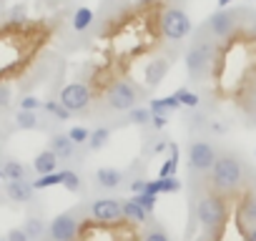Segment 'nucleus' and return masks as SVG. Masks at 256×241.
Instances as JSON below:
<instances>
[{
    "label": "nucleus",
    "mask_w": 256,
    "mask_h": 241,
    "mask_svg": "<svg viewBox=\"0 0 256 241\" xmlns=\"http://www.w3.org/2000/svg\"><path fill=\"white\" fill-rule=\"evenodd\" d=\"M226 216L228 214H226V204H224L221 196H201L198 198V204H196V221L204 228L208 241H214L221 234V228L226 224Z\"/></svg>",
    "instance_id": "nucleus-1"
},
{
    "label": "nucleus",
    "mask_w": 256,
    "mask_h": 241,
    "mask_svg": "<svg viewBox=\"0 0 256 241\" xmlns=\"http://www.w3.org/2000/svg\"><path fill=\"white\" fill-rule=\"evenodd\" d=\"M244 181V166L236 156L226 154V156H218L216 164L211 166V184L216 191H234L238 188Z\"/></svg>",
    "instance_id": "nucleus-2"
},
{
    "label": "nucleus",
    "mask_w": 256,
    "mask_h": 241,
    "mask_svg": "<svg viewBox=\"0 0 256 241\" xmlns=\"http://www.w3.org/2000/svg\"><path fill=\"white\" fill-rule=\"evenodd\" d=\"M186 68H188V76L194 80H204L208 76V70L214 68V48L206 43L194 46L186 53Z\"/></svg>",
    "instance_id": "nucleus-3"
},
{
    "label": "nucleus",
    "mask_w": 256,
    "mask_h": 241,
    "mask_svg": "<svg viewBox=\"0 0 256 241\" xmlns=\"http://www.w3.org/2000/svg\"><path fill=\"white\" fill-rule=\"evenodd\" d=\"M161 33L168 40H184L191 33V18L181 8H168L161 16Z\"/></svg>",
    "instance_id": "nucleus-4"
},
{
    "label": "nucleus",
    "mask_w": 256,
    "mask_h": 241,
    "mask_svg": "<svg viewBox=\"0 0 256 241\" xmlns=\"http://www.w3.org/2000/svg\"><path fill=\"white\" fill-rule=\"evenodd\" d=\"M78 231H80V221H78V216L73 211L56 216L48 224V228H46L48 241H76L78 238Z\"/></svg>",
    "instance_id": "nucleus-5"
},
{
    "label": "nucleus",
    "mask_w": 256,
    "mask_h": 241,
    "mask_svg": "<svg viewBox=\"0 0 256 241\" xmlns=\"http://www.w3.org/2000/svg\"><path fill=\"white\" fill-rule=\"evenodd\" d=\"M138 100V90L128 83V80H118L108 88V96H106V103L108 108L113 110H131Z\"/></svg>",
    "instance_id": "nucleus-6"
},
{
    "label": "nucleus",
    "mask_w": 256,
    "mask_h": 241,
    "mask_svg": "<svg viewBox=\"0 0 256 241\" xmlns=\"http://www.w3.org/2000/svg\"><path fill=\"white\" fill-rule=\"evenodd\" d=\"M88 211H90V218L98 221V224H118L123 218V204H120V198H110V196L96 198Z\"/></svg>",
    "instance_id": "nucleus-7"
},
{
    "label": "nucleus",
    "mask_w": 256,
    "mask_h": 241,
    "mask_svg": "<svg viewBox=\"0 0 256 241\" xmlns=\"http://www.w3.org/2000/svg\"><path fill=\"white\" fill-rule=\"evenodd\" d=\"M216 148L208 141H191L188 144V166L191 171H211L216 164Z\"/></svg>",
    "instance_id": "nucleus-8"
},
{
    "label": "nucleus",
    "mask_w": 256,
    "mask_h": 241,
    "mask_svg": "<svg viewBox=\"0 0 256 241\" xmlns=\"http://www.w3.org/2000/svg\"><path fill=\"white\" fill-rule=\"evenodd\" d=\"M70 113H80V110H86L88 108V103H90V90H88V86H83V83H68L63 90H60V98H58Z\"/></svg>",
    "instance_id": "nucleus-9"
},
{
    "label": "nucleus",
    "mask_w": 256,
    "mask_h": 241,
    "mask_svg": "<svg viewBox=\"0 0 256 241\" xmlns=\"http://www.w3.org/2000/svg\"><path fill=\"white\" fill-rule=\"evenodd\" d=\"M208 30H211V36L214 38H228L231 33H234V28H236V16L234 13H228V10H218V13H214L211 18H208Z\"/></svg>",
    "instance_id": "nucleus-10"
},
{
    "label": "nucleus",
    "mask_w": 256,
    "mask_h": 241,
    "mask_svg": "<svg viewBox=\"0 0 256 241\" xmlns=\"http://www.w3.org/2000/svg\"><path fill=\"white\" fill-rule=\"evenodd\" d=\"M33 194H36V188H33V184L28 178H23V181H6V196L10 201H16V204H30Z\"/></svg>",
    "instance_id": "nucleus-11"
},
{
    "label": "nucleus",
    "mask_w": 256,
    "mask_h": 241,
    "mask_svg": "<svg viewBox=\"0 0 256 241\" xmlns=\"http://www.w3.org/2000/svg\"><path fill=\"white\" fill-rule=\"evenodd\" d=\"M123 204V221H128V224H134V226H141V224H146L148 221V211L131 196V198H123L120 201Z\"/></svg>",
    "instance_id": "nucleus-12"
},
{
    "label": "nucleus",
    "mask_w": 256,
    "mask_h": 241,
    "mask_svg": "<svg viewBox=\"0 0 256 241\" xmlns=\"http://www.w3.org/2000/svg\"><path fill=\"white\" fill-rule=\"evenodd\" d=\"M48 148H50L60 161H68V158H73V154H76V148H78V146L68 138V134H56V136H50Z\"/></svg>",
    "instance_id": "nucleus-13"
},
{
    "label": "nucleus",
    "mask_w": 256,
    "mask_h": 241,
    "mask_svg": "<svg viewBox=\"0 0 256 241\" xmlns=\"http://www.w3.org/2000/svg\"><path fill=\"white\" fill-rule=\"evenodd\" d=\"M58 156L50 151V148H46V151H40L36 158H33V171L38 174V176H46V174H53V171H58Z\"/></svg>",
    "instance_id": "nucleus-14"
},
{
    "label": "nucleus",
    "mask_w": 256,
    "mask_h": 241,
    "mask_svg": "<svg viewBox=\"0 0 256 241\" xmlns=\"http://www.w3.org/2000/svg\"><path fill=\"white\" fill-rule=\"evenodd\" d=\"M146 191L148 194H176V191H181V181L176 178V176H158V178H154V181H146Z\"/></svg>",
    "instance_id": "nucleus-15"
},
{
    "label": "nucleus",
    "mask_w": 256,
    "mask_h": 241,
    "mask_svg": "<svg viewBox=\"0 0 256 241\" xmlns=\"http://www.w3.org/2000/svg\"><path fill=\"white\" fill-rule=\"evenodd\" d=\"M238 226H241V231L256 226V194H248L244 198L241 211H238Z\"/></svg>",
    "instance_id": "nucleus-16"
},
{
    "label": "nucleus",
    "mask_w": 256,
    "mask_h": 241,
    "mask_svg": "<svg viewBox=\"0 0 256 241\" xmlns=\"http://www.w3.org/2000/svg\"><path fill=\"white\" fill-rule=\"evenodd\" d=\"M166 73H168V60L156 58V60H151V63L146 66V70H144V80H146V86H158V83L166 78Z\"/></svg>",
    "instance_id": "nucleus-17"
},
{
    "label": "nucleus",
    "mask_w": 256,
    "mask_h": 241,
    "mask_svg": "<svg viewBox=\"0 0 256 241\" xmlns=\"http://www.w3.org/2000/svg\"><path fill=\"white\" fill-rule=\"evenodd\" d=\"M93 181H96L98 188H118L120 181H123V174H120L118 168H108V166H106V168H98V171H96Z\"/></svg>",
    "instance_id": "nucleus-18"
},
{
    "label": "nucleus",
    "mask_w": 256,
    "mask_h": 241,
    "mask_svg": "<svg viewBox=\"0 0 256 241\" xmlns=\"http://www.w3.org/2000/svg\"><path fill=\"white\" fill-rule=\"evenodd\" d=\"M148 108H151V113L168 116V113H174V110H178V108H181V100L171 93V96H164V98H154V100L148 103Z\"/></svg>",
    "instance_id": "nucleus-19"
},
{
    "label": "nucleus",
    "mask_w": 256,
    "mask_h": 241,
    "mask_svg": "<svg viewBox=\"0 0 256 241\" xmlns=\"http://www.w3.org/2000/svg\"><path fill=\"white\" fill-rule=\"evenodd\" d=\"M23 178H28V168L16 158H6L3 161V181H23Z\"/></svg>",
    "instance_id": "nucleus-20"
},
{
    "label": "nucleus",
    "mask_w": 256,
    "mask_h": 241,
    "mask_svg": "<svg viewBox=\"0 0 256 241\" xmlns=\"http://www.w3.org/2000/svg\"><path fill=\"white\" fill-rule=\"evenodd\" d=\"M93 10L90 8H78L76 10V16H73V20H70V26H73V30L76 33H83V30H88L90 28V23H93Z\"/></svg>",
    "instance_id": "nucleus-21"
},
{
    "label": "nucleus",
    "mask_w": 256,
    "mask_h": 241,
    "mask_svg": "<svg viewBox=\"0 0 256 241\" xmlns=\"http://www.w3.org/2000/svg\"><path fill=\"white\" fill-rule=\"evenodd\" d=\"M23 231L28 234L30 241H38V238L46 234V221H43L40 216H28L26 224H23Z\"/></svg>",
    "instance_id": "nucleus-22"
},
{
    "label": "nucleus",
    "mask_w": 256,
    "mask_h": 241,
    "mask_svg": "<svg viewBox=\"0 0 256 241\" xmlns=\"http://www.w3.org/2000/svg\"><path fill=\"white\" fill-rule=\"evenodd\" d=\"M16 128H20V131H36L38 128V113L36 110H18L16 113Z\"/></svg>",
    "instance_id": "nucleus-23"
},
{
    "label": "nucleus",
    "mask_w": 256,
    "mask_h": 241,
    "mask_svg": "<svg viewBox=\"0 0 256 241\" xmlns=\"http://www.w3.org/2000/svg\"><path fill=\"white\" fill-rule=\"evenodd\" d=\"M43 110L50 113V116L58 118V120H70V116H73L60 100H43Z\"/></svg>",
    "instance_id": "nucleus-24"
},
{
    "label": "nucleus",
    "mask_w": 256,
    "mask_h": 241,
    "mask_svg": "<svg viewBox=\"0 0 256 241\" xmlns=\"http://www.w3.org/2000/svg\"><path fill=\"white\" fill-rule=\"evenodd\" d=\"M36 191H43V188H50V186H58L63 184V171H53V174H46V176H38L36 181H30Z\"/></svg>",
    "instance_id": "nucleus-25"
},
{
    "label": "nucleus",
    "mask_w": 256,
    "mask_h": 241,
    "mask_svg": "<svg viewBox=\"0 0 256 241\" xmlns=\"http://www.w3.org/2000/svg\"><path fill=\"white\" fill-rule=\"evenodd\" d=\"M108 138H110V128H96V131H90V138H88V148L90 151H100L106 144H108Z\"/></svg>",
    "instance_id": "nucleus-26"
},
{
    "label": "nucleus",
    "mask_w": 256,
    "mask_h": 241,
    "mask_svg": "<svg viewBox=\"0 0 256 241\" xmlns=\"http://www.w3.org/2000/svg\"><path fill=\"white\" fill-rule=\"evenodd\" d=\"M151 118H154L151 108H136V106H134L131 110H128V120H131L134 126H148Z\"/></svg>",
    "instance_id": "nucleus-27"
},
{
    "label": "nucleus",
    "mask_w": 256,
    "mask_h": 241,
    "mask_svg": "<svg viewBox=\"0 0 256 241\" xmlns=\"http://www.w3.org/2000/svg\"><path fill=\"white\" fill-rule=\"evenodd\" d=\"M60 186H66L70 194H78V191L83 188V181H80V176H78L76 171L66 168V171H63V184H60Z\"/></svg>",
    "instance_id": "nucleus-28"
},
{
    "label": "nucleus",
    "mask_w": 256,
    "mask_h": 241,
    "mask_svg": "<svg viewBox=\"0 0 256 241\" xmlns=\"http://www.w3.org/2000/svg\"><path fill=\"white\" fill-rule=\"evenodd\" d=\"M174 96L181 100V106H186V108H191V110H194V108H198V103H201V100H198V96H196L194 90H188V88H178Z\"/></svg>",
    "instance_id": "nucleus-29"
},
{
    "label": "nucleus",
    "mask_w": 256,
    "mask_h": 241,
    "mask_svg": "<svg viewBox=\"0 0 256 241\" xmlns=\"http://www.w3.org/2000/svg\"><path fill=\"white\" fill-rule=\"evenodd\" d=\"M141 241H171V236L161 228V226H148L141 236Z\"/></svg>",
    "instance_id": "nucleus-30"
},
{
    "label": "nucleus",
    "mask_w": 256,
    "mask_h": 241,
    "mask_svg": "<svg viewBox=\"0 0 256 241\" xmlns=\"http://www.w3.org/2000/svg\"><path fill=\"white\" fill-rule=\"evenodd\" d=\"M68 138H70L76 146H83V144H88L90 131H88V128H83V126H73V128L68 131Z\"/></svg>",
    "instance_id": "nucleus-31"
},
{
    "label": "nucleus",
    "mask_w": 256,
    "mask_h": 241,
    "mask_svg": "<svg viewBox=\"0 0 256 241\" xmlns=\"http://www.w3.org/2000/svg\"><path fill=\"white\" fill-rule=\"evenodd\" d=\"M134 198H136L148 214L156 208V201H158V196H156V194H148V191H144V194H134Z\"/></svg>",
    "instance_id": "nucleus-32"
},
{
    "label": "nucleus",
    "mask_w": 256,
    "mask_h": 241,
    "mask_svg": "<svg viewBox=\"0 0 256 241\" xmlns=\"http://www.w3.org/2000/svg\"><path fill=\"white\" fill-rule=\"evenodd\" d=\"M18 106H20V110H38V108H43V100L36 96H26L18 100Z\"/></svg>",
    "instance_id": "nucleus-33"
},
{
    "label": "nucleus",
    "mask_w": 256,
    "mask_h": 241,
    "mask_svg": "<svg viewBox=\"0 0 256 241\" xmlns=\"http://www.w3.org/2000/svg\"><path fill=\"white\" fill-rule=\"evenodd\" d=\"M6 238H8V241H30L28 234L23 231V226H13V228L6 234Z\"/></svg>",
    "instance_id": "nucleus-34"
},
{
    "label": "nucleus",
    "mask_w": 256,
    "mask_h": 241,
    "mask_svg": "<svg viewBox=\"0 0 256 241\" xmlns=\"http://www.w3.org/2000/svg\"><path fill=\"white\" fill-rule=\"evenodd\" d=\"M10 86H0V108H8L10 106Z\"/></svg>",
    "instance_id": "nucleus-35"
},
{
    "label": "nucleus",
    "mask_w": 256,
    "mask_h": 241,
    "mask_svg": "<svg viewBox=\"0 0 256 241\" xmlns=\"http://www.w3.org/2000/svg\"><path fill=\"white\" fill-rule=\"evenodd\" d=\"M166 124H168V116H161V113H154V118H151V126H154L156 131H161V128H166Z\"/></svg>",
    "instance_id": "nucleus-36"
},
{
    "label": "nucleus",
    "mask_w": 256,
    "mask_h": 241,
    "mask_svg": "<svg viewBox=\"0 0 256 241\" xmlns=\"http://www.w3.org/2000/svg\"><path fill=\"white\" fill-rule=\"evenodd\" d=\"M128 188H131L134 194H144V191H146V178H136V181H131V184H128Z\"/></svg>",
    "instance_id": "nucleus-37"
},
{
    "label": "nucleus",
    "mask_w": 256,
    "mask_h": 241,
    "mask_svg": "<svg viewBox=\"0 0 256 241\" xmlns=\"http://www.w3.org/2000/svg\"><path fill=\"white\" fill-rule=\"evenodd\" d=\"M23 16H26V6H18V8H13V10H10V16H8V18H10V20H23Z\"/></svg>",
    "instance_id": "nucleus-38"
},
{
    "label": "nucleus",
    "mask_w": 256,
    "mask_h": 241,
    "mask_svg": "<svg viewBox=\"0 0 256 241\" xmlns=\"http://www.w3.org/2000/svg\"><path fill=\"white\" fill-rule=\"evenodd\" d=\"M151 151H154V154H164V151H168V141H158Z\"/></svg>",
    "instance_id": "nucleus-39"
},
{
    "label": "nucleus",
    "mask_w": 256,
    "mask_h": 241,
    "mask_svg": "<svg viewBox=\"0 0 256 241\" xmlns=\"http://www.w3.org/2000/svg\"><path fill=\"white\" fill-rule=\"evenodd\" d=\"M241 234H244L246 241H256V226H254V228H246V231H241Z\"/></svg>",
    "instance_id": "nucleus-40"
},
{
    "label": "nucleus",
    "mask_w": 256,
    "mask_h": 241,
    "mask_svg": "<svg viewBox=\"0 0 256 241\" xmlns=\"http://www.w3.org/2000/svg\"><path fill=\"white\" fill-rule=\"evenodd\" d=\"M228 3H231V0H218V6H221V8H226Z\"/></svg>",
    "instance_id": "nucleus-41"
},
{
    "label": "nucleus",
    "mask_w": 256,
    "mask_h": 241,
    "mask_svg": "<svg viewBox=\"0 0 256 241\" xmlns=\"http://www.w3.org/2000/svg\"><path fill=\"white\" fill-rule=\"evenodd\" d=\"M0 178H3V161H0Z\"/></svg>",
    "instance_id": "nucleus-42"
},
{
    "label": "nucleus",
    "mask_w": 256,
    "mask_h": 241,
    "mask_svg": "<svg viewBox=\"0 0 256 241\" xmlns=\"http://www.w3.org/2000/svg\"><path fill=\"white\" fill-rule=\"evenodd\" d=\"M141 3H156V0H141Z\"/></svg>",
    "instance_id": "nucleus-43"
},
{
    "label": "nucleus",
    "mask_w": 256,
    "mask_h": 241,
    "mask_svg": "<svg viewBox=\"0 0 256 241\" xmlns=\"http://www.w3.org/2000/svg\"><path fill=\"white\" fill-rule=\"evenodd\" d=\"M0 241H8V238H0Z\"/></svg>",
    "instance_id": "nucleus-44"
}]
</instances>
